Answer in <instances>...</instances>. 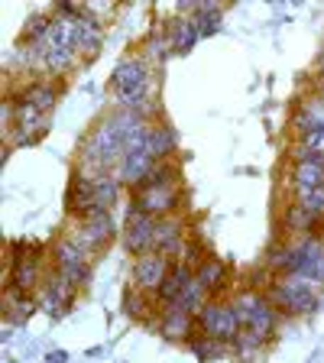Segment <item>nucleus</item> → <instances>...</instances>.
<instances>
[{
    "instance_id": "nucleus-15",
    "label": "nucleus",
    "mask_w": 324,
    "mask_h": 363,
    "mask_svg": "<svg viewBox=\"0 0 324 363\" xmlns=\"http://www.w3.org/2000/svg\"><path fill=\"white\" fill-rule=\"evenodd\" d=\"M324 189V166L321 162H298L295 166V191Z\"/></svg>"
},
{
    "instance_id": "nucleus-9",
    "label": "nucleus",
    "mask_w": 324,
    "mask_h": 363,
    "mask_svg": "<svg viewBox=\"0 0 324 363\" xmlns=\"http://www.w3.org/2000/svg\"><path fill=\"white\" fill-rule=\"evenodd\" d=\"M152 166H156V156H152V150L127 152V156L121 159V179L130 182V185H136V182H143L146 175H150Z\"/></svg>"
},
{
    "instance_id": "nucleus-25",
    "label": "nucleus",
    "mask_w": 324,
    "mask_h": 363,
    "mask_svg": "<svg viewBox=\"0 0 324 363\" xmlns=\"http://www.w3.org/2000/svg\"><path fill=\"white\" fill-rule=\"evenodd\" d=\"M204 292H208V289L201 286V279H198V276H191L189 286L181 289V295H179V305H181V308H189V311H201Z\"/></svg>"
},
{
    "instance_id": "nucleus-8",
    "label": "nucleus",
    "mask_w": 324,
    "mask_h": 363,
    "mask_svg": "<svg viewBox=\"0 0 324 363\" xmlns=\"http://www.w3.org/2000/svg\"><path fill=\"white\" fill-rule=\"evenodd\" d=\"M159 331H162V337H169V340L191 337V311L181 308L179 302L166 305L162 315H159Z\"/></svg>"
},
{
    "instance_id": "nucleus-34",
    "label": "nucleus",
    "mask_w": 324,
    "mask_h": 363,
    "mask_svg": "<svg viewBox=\"0 0 324 363\" xmlns=\"http://www.w3.org/2000/svg\"><path fill=\"white\" fill-rule=\"evenodd\" d=\"M45 363H65V354H62V350H55V354L45 357Z\"/></svg>"
},
{
    "instance_id": "nucleus-5",
    "label": "nucleus",
    "mask_w": 324,
    "mask_h": 363,
    "mask_svg": "<svg viewBox=\"0 0 324 363\" xmlns=\"http://www.w3.org/2000/svg\"><path fill=\"white\" fill-rule=\"evenodd\" d=\"M113 230H117V227H113L111 211H104V208H91V211L82 218V230H78L75 240L82 243V247H98V243L111 240Z\"/></svg>"
},
{
    "instance_id": "nucleus-13",
    "label": "nucleus",
    "mask_w": 324,
    "mask_h": 363,
    "mask_svg": "<svg viewBox=\"0 0 324 363\" xmlns=\"http://www.w3.org/2000/svg\"><path fill=\"white\" fill-rule=\"evenodd\" d=\"M189 279H191V269H189V263H179L175 269H169V276L162 279V286L156 289V295L162 298V305H172V302H179V295H181V289L189 286Z\"/></svg>"
},
{
    "instance_id": "nucleus-26",
    "label": "nucleus",
    "mask_w": 324,
    "mask_h": 363,
    "mask_svg": "<svg viewBox=\"0 0 324 363\" xmlns=\"http://www.w3.org/2000/svg\"><path fill=\"white\" fill-rule=\"evenodd\" d=\"M191 350H195L198 360H218V357L224 354V340H218V337H208V340L191 337Z\"/></svg>"
},
{
    "instance_id": "nucleus-28",
    "label": "nucleus",
    "mask_w": 324,
    "mask_h": 363,
    "mask_svg": "<svg viewBox=\"0 0 324 363\" xmlns=\"http://www.w3.org/2000/svg\"><path fill=\"white\" fill-rule=\"evenodd\" d=\"M259 305H263V298H259L257 292H243L240 298H237V302H234V308H237V315H240V321H243V325H247V321H250V318H253V311H257Z\"/></svg>"
},
{
    "instance_id": "nucleus-24",
    "label": "nucleus",
    "mask_w": 324,
    "mask_h": 363,
    "mask_svg": "<svg viewBox=\"0 0 324 363\" xmlns=\"http://www.w3.org/2000/svg\"><path fill=\"white\" fill-rule=\"evenodd\" d=\"M298 123L305 130H315V127H324V101L315 98V101H305L302 111H298Z\"/></svg>"
},
{
    "instance_id": "nucleus-32",
    "label": "nucleus",
    "mask_w": 324,
    "mask_h": 363,
    "mask_svg": "<svg viewBox=\"0 0 324 363\" xmlns=\"http://www.w3.org/2000/svg\"><path fill=\"white\" fill-rule=\"evenodd\" d=\"M10 311H13V318H30L33 311H36V305H33L30 298L23 295V298H20V302H16V305H13V308H10Z\"/></svg>"
},
{
    "instance_id": "nucleus-21",
    "label": "nucleus",
    "mask_w": 324,
    "mask_h": 363,
    "mask_svg": "<svg viewBox=\"0 0 324 363\" xmlns=\"http://www.w3.org/2000/svg\"><path fill=\"white\" fill-rule=\"evenodd\" d=\"M272 325H276V308H272L269 302H263V305H259V308L253 311V318H250V321H247V328H250V331H253V334H257L259 340H263V337H269Z\"/></svg>"
},
{
    "instance_id": "nucleus-18",
    "label": "nucleus",
    "mask_w": 324,
    "mask_h": 363,
    "mask_svg": "<svg viewBox=\"0 0 324 363\" xmlns=\"http://www.w3.org/2000/svg\"><path fill=\"white\" fill-rule=\"evenodd\" d=\"M198 279H201V286L208 289V292H218L220 286H224V276H227V263L224 259H204L201 269L195 272Z\"/></svg>"
},
{
    "instance_id": "nucleus-29",
    "label": "nucleus",
    "mask_w": 324,
    "mask_h": 363,
    "mask_svg": "<svg viewBox=\"0 0 324 363\" xmlns=\"http://www.w3.org/2000/svg\"><path fill=\"white\" fill-rule=\"evenodd\" d=\"M298 204H302V208H308L315 218H321V214H324V189L298 191Z\"/></svg>"
},
{
    "instance_id": "nucleus-36",
    "label": "nucleus",
    "mask_w": 324,
    "mask_h": 363,
    "mask_svg": "<svg viewBox=\"0 0 324 363\" xmlns=\"http://www.w3.org/2000/svg\"><path fill=\"white\" fill-rule=\"evenodd\" d=\"M321 68H324V52H321Z\"/></svg>"
},
{
    "instance_id": "nucleus-27",
    "label": "nucleus",
    "mask_w": 324,
    "mask_h": 363,
    "mask_svg": "<svg viewBox=\"0 0 324 363\" xmlns=\"http://www.w3.org/2000/svg\"><path fill=\"white\" fill-rule=\"evenodd\" d=\"M315 220L318 218L308 211V208H302V204H292V208L286 211V224L292 227V230H305V227H311Z\"/></svg>"
},
{
    "instance_id": "nucleus-20",
    "label": "nucleus",
    "mask_w": 324,
    "mask_h": 363,
    "mask_svg": "<svg viewBox=\"0 0 324 363\" xmlns=\"http://www.w3.org/2000/svg\"><path fill=\"white\" fill-rule=\"evenodd\" d=\"M117 195H121V185H117V179H111V175H98L94 179V208H111L113 201H117Z\"/></svg>"
},
{
    "instance_id": "nucleus-2",
    "label": "nucleus",
    "mask_w": 324,
    "mask_h": 363,
    "mask_svg": "<svg viewBox=\"0 0 324 363\" xmlns=\"http://www.w3.org/2000/svg\"><path fill=\"white\" fill-rule=\"evenodd\" d=\"M198 321H201L208 337H218V340H234L243 325L234 305H218V302L204 305V308L198 311Z\"/></svg>"
},
{
    "instance_id": "nucleus-19",
    "label": "nucleus",
    "mask_w": 324,
    "mask_h": 363,
    "mask_svg": "<svg viewBox=\"0 0 324 363\" xmlns=\"http://www.w3.org/2000/svg\"><path fill=\"white\" fill-rule=\"evenodd\" d=\"M98 45H101V26L94 20H88V16H82L78 20V52L91 55Z\"/></svg>"
},
{
    "instance_id": "nucleus-11",
    "label": "nucleus",
    "mask_w": 324,
    "mask_h": 363,
    "mask_svg": "<svg viewBox=\"0 0 324 363\" xmlns=\"http://www.w3.org/2000/svg\"><path fill=\"white\" fill-rule=\"evenodd\" d=\"M136 204H140V211H146V214H166V211H172L175 204H179V191H175V185H172V189L140 191Z\"/></svg>"
},
{
    "instance_id": "nucleus-22",
    "label": "nucleus",
    "mask_w": 324,
    "mask_h": 363,
    "mask_svg": "<svg viewBox=\"0 0 324 363\" xmlns=\"http://www.w3.org/2000/svg\"><path fill=\"white\" fill-rule=\"evenodd\" d=\"M195 26H198V36H211V33H218L220 30V10L214 7V4H198Z\"/></svg>"
},
{
    "instance_id": "nucleus-1",
    "label": "nucleus",
    "mask_w": 324,
    "mask_h": 363,
    "mask_svg": "<svg viewBox=\"0 0 324 363\" xmlns=\"http://www.w3.org/2000/svg\"><path fill=\"white\" fill-rule=\"evenodd\" d=\"M318 286L321 282L308 279V276H286L272 286V298L292 315H308L318 305V292H321Z\"/></svg>"
},
{
    "instance_id": "nucleus-35",
    "label": "nucleus",
    "mask_w": 324,
    "mask_h": 363,
    "mask_svg": "<svg viewBox=\"0 0 324 363\" xmlns=\"http://www.w3.org/2000/svg\"><path fill=\"white\" fill-rule=\"evenodd\" d=\"M318 91H321V101H324V82H321V88H318Z\"/></svg>"
},
{
    "instance_id": "nucleus-10",
    "label": "nucleus",
    "mask_w": 324,
    "mask_h": 363,
    "mask_svg": "<svg viewBox=\"0 0 324 363\" xmlns=\"http://www.w3.org/2000/svg\"><path fill=\"white\" fill-rule=\"evenodd\" d=\"M36 279H39V243H33L30 257H20L13 263V282H10V289L26 295V289H30Z\"/></svg>"
},
{
    "instance_id": "nucleus-31",
    "label": "nucleus",
    "mask_w": 324,
    "mask_h": 363,
    "mask_svg": "<svg viewBox=\"0 0 324 363\" xmlns=\"http://www.w3.org/2000/svg\"><path fill=\"white\" fill-rule=\"evenodd\" d=\"M140 311H143V298H140L136 292H127V295H123V315L140 318Z\"/></svg>"
},
{
    "instance_id": "nucleus-3",
    "label": "nucleus",
    "mask_w": 324,
    "mask_h": 363,
    "mask_svg": "<svg viewBox=\"0 0 324 363\" xmlns=\"http://www.w3.org/2000/svg\"><path fill=\"white\" fill-rule=\"evenodd\" d=\"M152 247H156V220H152V214L130 208V224L123 230V250L133 253V257H143Z\"/></svg>"
},
{
    "instance_id": "nucleus-33",
    "label": "nucleus",
    "mask_w": 324,
    "mask_h": 363,
    "mask_svg": "<svg viewBox=\"0 0 324 363\" xmlns=\"http://www.w3.org/2000/svg\"><path fill=\"white\" fill-rule=\"evenodd\" d=\"M311 279H315V282H321V286H324V253L315 259V269H311Z\"/></svg>"
},
{
    "instance_id": "nucleus-4",
    "label": "nucleus",
    "mask_w": 324,
    "mask_h": 363,
    "mask_svg": "<svg viewBox=\"0 0 324 363\" xmlns=\"http://www.w3.org/2000/svg\"><path fill=\"white\" fill-rule=\"evenodd\" d=\"M55 269L62 279H68L72 286H82L88 279V263L82 257V243L78 240H59L55 243Z\"/></svg>"
},
{
    "instance_id": "nucleus-7",
    "label": "nucleus",
    "mask_w": 324,
    "mask_h": 363,
    "mask_svg": "<svg viewBox=\"0 0 324 363\" xmlns=\"http://www.w3.org/2000/svg\"><path fill=\"white\" fill-rule=\"evenodd\" d=\"M146 88H150L146 62L127 59L117 65V72H113V91H117V94H133V91H146Z\"/></svg>"
},
{
    "instance_id": "nucleus-23",
    "label": "nucleus",
    "mask_w": 324,
    "mask_h": 363,
    "mask_svg": "<svg viewBox=\"0 0 324 363\" xmlns=\"http://www.w3.org/2000/svg\"><path fill=\"white\" fill-rule=\"evenodd\" d=\"M175 143H179V136H175V130L172 127H152V156L156 159H162V156H169V152L175 150Z\"/></svg>"
},
{
    "instance_id": "nucleus-16",
    "label": "nucleus",
    "mask_w": 324,
    "mask_h": 363,
    "mask_svg": "<svg viewBox=\"0 0 324 363\" xmlns=\"http://www.w3.org/2000/svg\"><path fill=\"white\" fill-rule=\"evenodd\" d=\"M55 98H59V91L52 88V84H45V82H33L30 88L23 91V98L20 101H26V104H33L36 111H49V107H55Z\"/></svg>"
},
{
    "instance_id": "nucleus-14",
    "label": "nucleus",
    "mask_w": 324,
    "mask_h": 363,
    "mask_svg": "<svg viewBox=\"0 0 324 363\" xmlns=\"http://www.w3.org/2000/svg\"><path fill=\"white\" fill-rule=\"evenodd\" d=\"M169 49L172 52H191V45L198 43V26L195 20H175L169 26Z\"/></svg>"
},
{
    "instance_id": "nucleus-17",
    "label": "nucleus",
    "mask_w": 324,
    "mask_h": 363,
    "mask_svg": "<svg viewBox=\"0 0 324 363\" xmlns=\"http://www.w3.org/2000/svg\"><path fill=\"white\" fill-rule=\"evenodd\" d=\"M72 282L68 279H62L59 272H55V279L49 282V289H45V305H49V308L52 311H65L68 305H72Z\"/></svg>"
},
{
    "instance_id": "nucleus-12",
    "label": "nucleus",
    "mask_w": 324,
    "mask_h": 363,
    "mask_svg": "<svg viewBox=\"0 0 324 363\" xmlns=\"http://www.w3.org/2000/svg\"><path fill=\"white\" fill-rule=\"evenodd\" d=\"M156 253H162L166 259L181 253V230L172 218L156 220Z\"/></svg>"
},
{
    "instance_id": "nucleus-30",
    "label": "nucleus",
    "mask_w": 324,
    "mask_h": 363,
    "mask_svg": "<svg viewBox=\"0 0 324 363\" xmlns=\"http://www.w3.org/2000/svg\"><path fill=\"white\" fill-rule=\"evenodd\" d=\"M305 152L308 156H324V127L305 130Z\"/></svg>"
},
{
    "instance_id": "nucleus-6",
    "label": "nucleus",
    "mask_w": 324,
    "mask_h": 363,
    "mask_svg": "<svg viewBox=\"0 0 324 363\" xmlns=\"http://www.w3.org/2000/svg\"><path fill=\"white\" fill-rule=\"evenodd\" d=\"M169 276V259L162 253H143L133 263V282L140 289H159Z\"/></svg>"
}]
</instances>
